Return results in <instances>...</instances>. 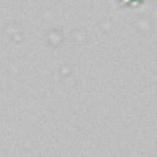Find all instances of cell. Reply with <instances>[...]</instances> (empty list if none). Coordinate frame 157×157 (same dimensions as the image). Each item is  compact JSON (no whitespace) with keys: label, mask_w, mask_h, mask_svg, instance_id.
<instances>
[{"label":"cell","mask_w":157,"mask_h":157,"mask_svg":"<svg viewBox=\"0 0 157 157\" xmlns=\"http://www.w3.org/2000/svg\"><path fill=\"white\" fill-rule=\"evenodd\" d=\"M127 2H132V3H138V2H141V0H127Z\"/></svg>","instance_id":"obj_1"}]
</instances>
